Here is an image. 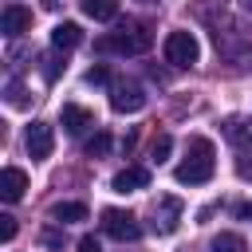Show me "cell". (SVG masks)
Wrapping results in <instances>:
<instances>
[{"mask_svg":"<svg viewBox=\"0 0 252 252\" xmlns=\"http://www.w3.org/2000/svg\"><path fill=\"white\" fill-rule=\"evenodd\" d=\"M217 169V158H213V142L209 138H189V150H185V161L173 169V177L181 185H205Z\"/></svg>","mask_w":252,"mask_h":252,"instance_id":"1","label":"cell"},{"mask_svg":"<svg viewBox=\"0 0 252 252\" xmlns=\"http://www.w3.org/2000/svg\"><path fill=\"white\" fill-rule=\"evenodd\" d=\"M150 43H154V32H150L146 24L126 20V24H118L110 35H102L94 47H98V51H110V55H142V51H150Z\"/></svg>","mask_w":252,"mask_h":252,"instance_id":"2","label":"cell"},{"mask_svg":"<svg viewBox=\"0 0 252 252\" xmlns=\"http://www.w3.org/2000/svg\"><path fill=\"white\" fill-rule=\"evenodd\" d=\"M165 59H169L173 67H193V63L201 59L197 35H193V32H169V35H165Z\"/></svg>","mask_w":252,"mask_h":252,"instance_id":"3","label":"cell"},{"mask_svg":"<svg viewBox=\"0 0 252 252\" xmlns=\"http://www.w3.org/2000/svg\"><path fill=\"white\" fill-rule=\"evenodd\" d=\"M102 232L110 236V240H138L142 236V224H138V217L134 213H122V209H102Z\"/></svg>","mask_w":252,"mask_h":252,"instance_id":"4","label":"cell"},{"mask_svg":"<svg viewBox=\"0 0 252 252\" xmlns=\"http://www.w3.org/2000/svg\"><path fill=\"white\" fill-rule=\"evenodd\" d=\"M110 106H114L118 114H134V110H142V106H146V91H142V83H134V79H114V83H110Z\"/></svg>","mask_w":252,"mask_h":252,"instance_id":"5","label":"cell"},{"mask_svg":"<svg viewBox=\"0 0 252 252\" xmlns=\"http://www.w3.org/2000/svg\"><path fill=\"white\" fill-rule=\"evenodd\" d=\"M24 146H28V158H32V161L51 158V146H55L51 126H47V122H32V126H28V134H24Z\"/></svg>","mask_w":252,"mask_h":252,"instance_id":"6","label":"cell"},{"mask_svg":"<svg viewBox=\"0 0 252 252\" xmlns=\"http://www.w3.org/2000/svg\"><path fill=\"white\" fill-rule=\"evenodd\" d=\"M177 224H181V201L177 197H158V205H154V228L161 236H169Z\"/></svg>","mask_w":252,"mask_h":252,"instance_id":"7","label":"cell"},{"mask_svg":"<svg viewBox=\"0 0 252 252\" xmlns=\"http://www.w3.org/2000/svg\"><path fill=\"white\" fill-rule=\"evenodd\" d=\"M32 28V12L24 8V4H8L4 12H0V32L8 35V39H16V35H24Z\"/></svg>","mask_w":252,"mask_h":252,"instance_id":"8","label":"cell"},{"mask_svg":"<svg viewBox=\"0 0 252 252\" xmlns=\"http://www.w3.org/2000/svg\"><path fill=\"white\" fill-rule=\"evenodd\" d=\"M146 185H150V169H146V165H126V169L114 173V181H110L114 193H138V189H146Z\"/></svg>","mask_w":252,"mask_h":252,"instance_id":"9","label":"cell"},{"mask_svg":"<svg viewBox=\"0 0 252 252\" xmlns=\"http://www.w3.org/2000/svg\"><path fill=\"white\" fill-rule=\"evenodd\" d=\"M59 122H63V130H67L71 138H79L83 130H91V126H94V114H91V110H83V106H75V102H67V106L59 110Z\"/></svg>","mask_w":252,"mask_h":252,"instance_id":"10","label":"cell"},{"mask_svg":"<svg viewBox=\"0 0 252 252\" xmlns=\"http://www.w3.org/2000/svg\"><path fill=\"white\" fill-rule=\"evenodd\" d=\"M24 189H28V173H24V169H16V165H8V169L0 173V197L12 205V201H20V197H24Z\"/></svg>","mask_w":252,"mask_h":252,"instance_id":"11","label":"cell"},{"mask_svg":"<svg viewBox=\"0 0 252 252\" xmlns=\"http://www.w3.org/2000/svg\"><path fill=\"white\" fill-rule=\"evenodd\" d=\"M79 43H83V28H79V24L63 20V24L51 28V47H55V51H71V47H79Z\"/></svg>","mask_w":252,"mask_h":252,"instance_id":"12","label":"cell"},{"mask_svg":"<svg viewBox=\"0 0 252 252\" xmlns=\"http://www.w3.org/2000/svg\"><path fill=\"white\" fill-rule=\"evenodd\" d=\"M224 138H228L236 150H252V122H248V118H228V122H224Z\"/></svg>","mask_w":252,"mask_h":252,"instance_id":"13","label":"cell"},{"mask_svg":"<svg viewBox=\"0 0 252 252\" xmlns=\"http://www.w3.org/2000/svg\"><path fill=\"white\" fill-rule=\"evenodd\" d=\"M51 217H55L59 224H75V220H87V205H83V201H63V205L51 209Z\"/></svg>","mask_w":252,"mask_h":252,"instance_id":"14","label":"cell"},{"mask_svg":"<svg viewBox=\"0 0 252 252\" xmlns=\"http://www.w3.org/2000/svg\"><path fill=\"white\" fill-rule=\"evenodd\" d=\"M83 12L91 20H114L118 16V0H83Z\"/></svg>","mask_w":252,"mask_h":252,"instance_id":"15","label":"cell"},{"mask_svg":"<svg viewBox=\"0 0 252 252\" xmlns=\"http://www.w3.org/2000/svg\"><path fill=\"white\" fill-rule=\"evenodd\" d=\"M209 252H248V244H244V236L240 232H220L217 240H213V248Z\"/></svg>","mask_w":252,"mask_h":252,"instance_id":"16","label":"cell"},{"mask_svg":"<svg viewBox=\"0 0 252 252\" xmlns=\"http://www.w3.org/2000/svg\"><path fill=\"white\" fill-rule=\"evenodd\" d=\"M236 177L252 181V150H236Z\"/></svg>","mask_w":252,"mask_h":252,"instance_id":"17","label":"cell"},{"mask_svg":"<svg viewBox=\"0 0 252 252\" xmlns=\"http://www.w3.org/2000/svg\"><path fill=\"white\" fill-rule=\"evenodd\" d=\"M106 150H110V134H102V130H98V134L87 142V154H91V158H102Z\"/></svg>","mask_w":252,"mask_h":252,"instance_id":"18","label":"cell"},{"mask_svg":"<svg viewBox=\"0 0 252 252\" xmlns=\"http://www.w3.org/2000/svg\"><path fill=\"white\" fill-rule=\"evenodd\" d=\"M169 150H173V138H169V134H158L150 154H154V161H165V158H169Z\"/></svg>","mask_w":252,"mask_h":252,"instance_id":"19","label":"cell"},{"mask_svg":"<svg viewBox=\"0 0 252 252\" xmlns=\"http://www.w3.org/2000/svg\"><path fill=\"white\" fill-rule=\"evenodd\" d=\"M12 236H16V217L4 213V217H0V240H12Z\"/></svg>","mask_w":252,"mask_h":252,"instance_id":"20","label":"cell"},{"mask_svg":"<svg viewBox=\"0 0 252 252\" xmlns=\"http://www.w3.org/2000/svg\"><path fill=\"white\" fill-rule=\"evenodd\" d=\"M47 248H55V252H63V232H55V228H43V236H39Z\"/></svg>","mask_w":252,"mask_h":252,"instance_id":"21","label":"cell"},{"mask_svg":"<svg viewBox=\"0 0 252 252\" xmlns=\"http://www.w3.org/2000/svg\"><path fill=\"white\" fill-rule=\"evenodd\" d=\"M87 83H91V87H94V83H110V71L98 63V67H91V71H87Z\"/></svg>","mask_w":252,"mask_h":252,"instance_id":"22","label":"cell"},{"mask_svg":"<svg viewBox=\"0 0 252 252\" xmlns=\"http://www.w3.org/2000/svg\"><path fill=\"white\" fill-rule=\"evenodd\" d=\"M8 102H12V106H24V102H28V98H24V87H20L16 79L8 83Z\"/></svg>","mask_w":252,"mask_h":252,"instance_id":"23","label":"cell"},{"mask_svg":"<svg viewBox=\"0 0 252 252\" xmlns=\"http://www.w3.org/2000/svg\"><path fill=\"white\" fill-rule=\"evenodd\" d=\"M43 63H47V67H43V75H47V79H59V71L67 67V63H59V59H43Z\"/></svg>","mask_w":252,"mask_h":252,"instance_id":"24","label":"cell"},{"mask_svg":"<svg viewBox=\"0 0 252 252\" xmlns=\"http://www.w3.org/2000/svg\"><path fill=\"white\" fill-rule=\"evenodd\" d=\"M79 252H102V248H98V236H83V240H79Z\"/></svg>","mask_w":252,"mask_h":252,"instance_id":"25","label":"cell"},{"mask_svg":"<svg viewBox=\"0 0 252 252\" xmlns=\"http://www.w3.org/2000/svg\"><path fill=\"white\" fill-rule=\"evenodd\" d=\"M236 217H244V220H252V201H248V205H240V209H236Z\"/></svg>","mask_w":252,"mask_h":252,"instance_id":"26","label":"cell"},{"mask_svg":"<svg viewBox=\"0 0 252 252\" xmlns=\"http://www.w3.org/2000/svg\"><path fill=\"white\" fill-rule=\"evenodd\" d=\"M43 8H51V12H55V8H59V0H43Z\"/></svg>","mask_w":252,"mask_h":252,"instance_id":"27","label":"cell"},{"mask_svg":"<svg viewBox=\"0 0 252 252\" xmlns=\"http://www.w3.org/2000/svg\"><path fill=\"white\" fill-rule=\"evenodd\" d=\"M244 12H252V0H244Z\"/></svg>","mask_w":252,"mask_h":252,"instance_id":"28","label":"cell"}]
</instances>
